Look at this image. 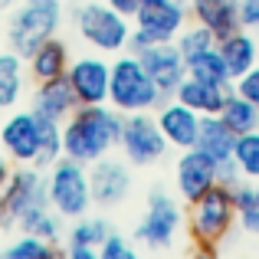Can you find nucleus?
<instances>
[{
	"mask_svg": "<svg viewBox=\"0 0 259 259\" xmlns=\"http://www.w3.org/2000/svg\"><path fill=\"white\" fill-rule=\"evenodd\" d=\"M220 118L230 125V132H233V135H243V132L259 128V108L249 99H243L236 89H230L227 102H223V108H220Z\"/></svg>",
	"mask_w": 259,
	"mask_h": 259,
	"instance_id": "nucleus-24",
	"label": "nucleus"
},
{
	"mask_svg": "<svg viewBox=\"0 0 259 259\" xmlns=\"http://www.w3.org/2000/svg\"><path fill=\"white\" fill-rule=\"evenodd\" d=\"M108 233H112V227H108L102 217H76V223H72V230H69V243L72 246L99 249Z\"/></svg>",
	"mask_w": 259,
	"mask_h": 259,
	"instance_id": "nucleus-30",
	"label": "nucleus"
},
{
	"mask_svg": "<svg viewBox=\"0 0 259 259\" xmlns=\"http://www.w3.org/2000/svg\"><path fill=\"white\" fill-rule=\"evenodd\" d=\"M0 148L10 154L13 164H36L39 154V121L36 112H13L0 125Z\"/></svg>",
	"mask_w": 259,
	"mask_h": 259,
	"instance_id": "nucleus-13",
	"label": "nucleus"
},
{
	"mask_svg": "<svg viewBox=\"0 0 259 259\" xmlns=\"http://www.w3.org/2000/svg\"><path fill=\"white\" fill-rule=\"evenodd\" d=\"M233 89L243 95V99H249L259 108V63L253 66V69H246L240 79H233Z\"/></svg>",
	"mask_w": 259,
	"mask_h": 259,
	"instance_id": "nucleus-33",
	"label": "nucleus"
},
{
	"mask_svg": "<svg viewBox=\"0 0 259 259\" xmlns=\"http://www.w3.org/2000/svg\"><path fill=\"white\" fill-rule=\"evenodd\" d=\"M46 194H50V207L59 217H85L92 207V184H89V164L76 158H59L56 164H50L46 174Z\"/></svg>",
	"mask_w": 259,
	"mask_h": 259,
	"instance_id": "nucleus-5",
	"label": "nucleus"
},
{
	"mask_svg": "<svg viewBox=\"0 0 259 259\" xmlns=\"http://www.w3.org/2000/svg\"><path fill=\"white\" fill-rule=\"evenodd\" d=\"M132 20L118 13L112 4H99L89 0L76 10V30L92 50L99 53H121L128 50V36H132Z\"/></svg>",
	"mask_w": 259,
	"mask_h": 259,
	"instance_id": "nucleus-7",
	"label": "nucleus"
},
{
	"mask_svg": "<svg viewBox=\"0 0 259 259\" xmlns=\"http://www.w3.org/2000/svg\"><path fill=\"white\" fill-rule=\"evenodd\" d=\"M69 256L72 259H95V256H99V249H92V246H72V243H69Z\"/></svg>",
	"mask_w": 259,
	"mask_h": 259,
	"instance_id": "nucleus-38",
	"label": "nucleus"
},
{
	"mask_svg": "<svg viewBox=\"0 0 259 259\" xmlns=\"http://www.w3.org/2000/svg\"><path fill=\"white\" fill-rule=\"evenodd\" d=\"M36 4H59V0H36Z\"/></svg>",
	"mask_w": 259,
	"mask_h": 259,
	"instance_id": "nucleus-40",
	"label": "nucleus"
},
{
	"mask_svg": "<svg viewBox=\"0 0 259 259\" xmlns=\"http://www.w3.org/2000/svg\"><path fill=\"white\" fill-rule=\"evenodd\" d=\"M36 112V108H33ZM39 121V154H36V167H50L63 158V121L50 118V115L36 112Z\"/></svg>",
	"mask_w": 259,
	"mask_h": 259,
	"instance_id": "nucleus-26",
	"label": "nucleus"
},
{
	"mask_svg": "<svg viewBox=\"0 0 259 259\" xmlns=\"http://www.w3.org/2000/svg\"><path fill=\"white\" fill-rule=\"evenodd\" d=\"M236 227L243 230V233L249 236H259V203H243V207H236Z\"/></svg>",
	"mask_w": 259,
	"mask_h": 259,
	"instance_id": "nucleus-34",
	"label": "nucleus"
},
{
	"mask_svg": "<svg viewBox=\"0 0 259 259\" xmlns=\"http://www.w3.org/2000/svg\"><path fill=\"white\" fill-rule=\"evenodd\" d=\"M121 125H125V112H118L108 102L79 105L63 121V154L82 161V164H92V161L105 158L112 148H118Z\"/></svg>",
	"mask_w": 259,
	"mask_h": 259,
	"instance_id": "nucleus-1",
	"label": "nucleus"
},
{
	"mask_svg": "<svg viewBox=\"0 0 259 259\" xmlns=\"http://www.w3.org/2000/svg\"><path fill=\"white\" fill-rule=\"evenodd\" d=\"M99 256L102 259H135V246L125 240L121 233H108L105 240H102V246H99Z\"/></svg>",
	"mask_w": 259,
	"mask_h": 259,
	"instance_id": "nucleus-32",
	"label": "nucleus"
},
{
	"mask_svg": "<svg viewBox=\"0 0 259 259\" xmlns=\"http://www.w3.org/2000/svg\"><path fill=\"white\" fill-rule=\"evenodd\" d=\"M184 223H187V217L177 207L174 197L164 194V190H151L145 217H141L138 227H135V240L148 249H171Z\"/></svg>",
	"mask_w": 259,
	"mask_h": 259,
	"instance_id": "nucleus-9",
	"label": "nucleus"
},
{
	"mask_svg": "<svg viewBox=\"0 0 259 259\" xmlns=\"http://www.w3.org/2000/svg\"><path fill=\"white\" fill-rule=\"evenodd\" d=\"M59 220H63V217H59L50 203H36V207H30L20 217L17 227H20V233H33V236H43V240H50V243H59V233H63Z\"/></svg>",
	"mask_w": 259,
	"mask_h": 259,
	"instance_id": "nucleus-25",
	"label": "nucleus"
},
{
	"mask_svg": "<svg viewBox=\"0 0 259 259\" xmlns=\"http://www.w3.org/2000/svg\"><path fill=\"white\" fill-rule=\"evenodd\" d=\"M118 148H121L128 164L148 167V164H158L171 145H167L164 132H161L158 118L151 112H132V115H125Z\"/></svg>",
	"mask_w": 259,
	"mask_h": 259,
	"instance_id": "nucleus-10",
	"label": "nucleus"
},
{
	"mask_svg": "<svg viewBox=\"0 0 259 259\" xmlns=\"http://www.w3.org/2000/svg\"><path fill=\"white\" fill-rule=\"evenodd\" d=\"M0 10H4V7H0Z\"/></svg>",
	"mask_w": 259,
	"mask_h": 259,
	"instance_id": "nucleus-42",
	"label": "nucleus"
},
{
	"mask_svg": "<svg viewBox=\"0 0 259 259\" xmlns=\"http://www.w3.org/2000/svg\"><path fill=\"white\" fill-rule=\"evenodd\" d=\"M167 95L158 89L151 79V72L145 69L135 53H125L112 63V82H108V105H115L118 112H154Z\"/></svg>",
	"mask_w": 259,
	"mask_h": 259,
	"instance_id": "nucleus-3",
	"label": "nucleus"
},
{
	"mask_svg": "<svg viewBox=\"0 0 259 259\" xmlns=\"http://www.w3.org/2000/svg\"><path fill=\"white\" fill-rule=\"evenodd\" d=\"M217 50H220V56H223V63H227V69H230L233 79H240L246 69H253L259 63V43L246 26H240L236 33L217 39Z\"/></svg>",
	"mask_w": 259,
	"mask_h": 259,
	"instance_id": "nucleus-20",
	"label": "nucleus"
},
{
	"mask_svg": "<svg viewBox=\"0 0 259 259\" xmlns=\"http://www.w3.org/2000/svg\"><path fill=\"white\" fill-rule=\"evenodd\" d=\"M132 36H128V50L141 53L151 43H171L177 33L190 23L187 0H145L138 13L132 17Z\"/></svg>",
	"mask_w": 259,
	"mask_h": 259,
	"instance_id": "nucleus-4",
	"label": "nucleus"
},
{
	"mask_svg": "<svg viewBox=\"0 0 259 259\" xmlns=\"http://www.w3.org/2000/svg\"><path fill=\"white\" fill-rule=\"evenodd\" d=\"M69 82L79 105H102L108 102V82H112V63L102 56H79L69 63Z\"/></svg>",
	"mask_w": 259,
	"mask_h": 259,
	"instance_id": "nucleus-15",
	"label": "nucleus"
},
{
	"mask_svg": "<svg viewBox=\"0 0 259 259\" xmlns=\"http://www.w3.org/2000/svg\"><path fill=\"white\" fill-rule=\"evenodd\" d=\"M89 184H92V203L95 207H118L132 194V171L118 158H99L89 164Z\"/></svg>",
	"mask_w": 259,
	"mask_h": 259,
	"instance_id": "nucleus-12",
	"label": "nucleus"
},
{
	"mask_svg": "<svg viewBox=\"0 0 259 259\" xmlns=\"http://www.w3.org/2000/svg\"><path fill=\"white\" fill-rule=\"evenodd\" d=\"M190 20L203 23L217 39L240 30V0H187Z\"/></svg>",
	"mask_w": 259,
	"mask_h": 259,
	"instance_id": "nucleus-18",
	"label": "nucleus"
},
{
	"mask_svg": "<svg viewBox=\"0 0 259 259\" xmlns=\"http://www.w3.org/2000/svg\"><path fill=\"white\" fill-rule=\"evenodd\" d=\"M10 174H13V161H10V154L0 148V187L10 181Z\"/></svg>",
	"mask_w": 259,
	"mask_h": 259,
	"instance_id": "nucleus-37",
	"label": "nucleus"
},
{
	"mask_svg": "<svg viewBox=\"0 0 259 259\" xmlns=\"http://www.w3.org/2000/svg\"><path fill=\"white\" fill-rule=\"evenodd\" d=\"M30 63V76L33 82H43V79H56V76H66L69 72V46L63 43L59 36H50L46 43H39L33 50V56L26 59Z\"/></svg>",
	"mask_w": 259,
	"mask_h": 259,
	"instance_id": "nucleus-22",
	"label": "nucleus"
},
{
	"mask_svg": "<svg viewBox=\"0 0 259 259\" xmlns=\"http://www.w3.org/2000/svg\"><path fill=\"white\" fill-rule=\"evenodd\" d=\"M256 184V203H259V181H253Z\"/></svg>",
	"mask_w": 259,
	"mask_h": 259,
	"instance_id": "nucleus-41",
	"label": "nucleus"
},
{
	"mask_svg": "<svg viewBox=\"0 0 259 259\" xmlns=\"http://www.w3.org/2000/svg\"><path fill=\"white\" fill-rule=\"evenodd\" d=\"M135 56L145 63V69L151 72V79L158 82V89L171 99L177 92V85L187 79V59H184V53L177 50V43H151L145 46L141 53H135Z\"/></svg>",
	"mask_w": 259,
	"mask_h": 259,
	"instance_id": "nucleus-14",
	"label": "nucleus"
},
{
	"mask_svg": "<svg viewBox=\"0 0 259 259\" xmlns=\"http://www.w3.org/2000/svg\"><path fill=\"white\" fill-rule=\"evenodd\" d=\"M33 108L56 121H66L72 112L79 108V99L72 92L69 76H56V79H43L36 82V92H33Z\"/></svg>",
	"mask_w": 259,
	"mask_h": 259,
	"instance_id": "nucleus-19",
	"label": "nucleus"
},
{
	"mask_svg": "<svg viewBox=\"0 0 259 259\" xmlns=\"http://www.w3.org/2000/svg\"><path fill=\"white\" fill-rule=\"evenodd\" d=\"M236 227V203L230 184L217 181L207 194H200L194 203H187V236L194 243L197 256H217L220 243Z\"/></svg>",
	"mask_w": 259,
	"mask_h": 259,
	"instance_id": "nucleus-2",
	"label": "nucleus"
},
{
	"mask_svg": "<svg viewBox=\"0 0 259 259\" xmlns=\"http://www.w3.org/2000/svg\"><path fill=\"white\" fill-rule=\"evenodd\" d=\"M240 23L246 30H259V0H240Z\"/></svg>",
	"mask_w": 259,
	"mask_h": 259,
	"instance_id": "nucleus-35",
	"label": "nucleus"
},
{
	"mask_svg": "<svg viewBox=\"0 0 259 259\" xmlns=\"http://www.w3.org/2000/svg\"><path fill=\"white\" fill-rule=\"evenodd\" d=\"M36 203H50L43 167L20 164L10 174V181L0 187V230H13L20 223V217Z\"/></svg>",
	"mask_w": 259,
	"mask_h": 259,
	"instance_id": "nucleus-8",
	"label": "nucleus"
},
{
	"mask_svg": "<svg viewBox=\"0 0 259 259\" xmlns=\"http://www.w3.org/2000/svg\"><path fill=\"white\" fill-rule=\"evenodd\" d=\"M174 181H177V194H181L184 203H194L200 194H207L220 174H217V164L200 151V148H187L181 151L177 158V167H174Z\"/></svg>",
	"mask_w": 259,
	"mask_h": 259,
	"instance_id": "nucleus-16",
	"label": "nucleus"
},
{
	"mask_svg": "<svg viewBox=\"0 0 259 259\" xmlns=\"http://www.w3.org/2000/svg\"><path fill=\"white\" fill-rule=\"evenodd\" d=\"M105 4H112V7H115V10H118V13H125V17L132 20L135 13H138V7L145 4V0H105Z\"/></svg>",
	"mask_w": 259,
	"mask_h": 259,
	"instance_id": "nucleus-36",
	"label": "nucleus"
},
{
	"mask_svg": "<svg viewBox=\"0 0 259 259\" xmlns=\"http://www.w3.org/2000/svg\"><path fill=\"white\" fill-rule=\"evenodd\" d=\"M174 43H177V50L184 53V59H194V56H200V53L213 50V46H217V36L203 23H197V20H194V23H187L181 33H177Z\"/></svg>",
	"mask_w": 259,
	"mask_h": 259,
	"instance_id": "nucleus-29",
	"label": "nucleus"
},
{
	"mask_svg": "<svg viewBox=\"0 0 259 259\" xmlns=\"http://www.w3.org/2000/svg\"><path fill=\"white\" fill-rule=\"evenodd\" d=\"M10 4H17V0H0V7H10Z\"/></svg>",
	"mask_w": 259,
	"mask_h": 259,
	"instance_id": "nucleus-39",
	"label": "nucleus"
},
{
	"mask_svg": "<svg viewBox=\"0 0 259 259\" xmlns=\"http://www.w3.org/2000/svg\"><path fill=\"white\" fill-rule=\"evenodd\" d=\"M233 145H236V135L230 132V125L220 118V115H203L200 118V135H197V145L210 161L217 164V174H220V184H230L233 187L236 181H243L240 167H236L233 158Z\"/></svg>",
	"mask_w": 259,
	"mask_h": 259,
	"instance_id": "nucleus-11",
	"label": "nucleus"
},
{
	"mask_svg": "<svg viewBox=\"0 0 259 259\" xmlns=\"http://www.w3.org/2000/svg\"><path fill=\"white\" fill-rule=\"evenodd\" d=\"M63 10L59 4H36V0H23L17 10L10 13V23H7V43L17 56L30 59L33 50L39 43H46L50 36H56Z\"/></svg>",
	"mask_w": 259,
	"mask_h": 259,
	"instance_id": "nucleus-6",
	"label": "nucleus"
},
{
	"mask_svg": "<svg viewBox=\"0 0 259 259\" xmlns=\"http://www.w3.org/2000/svg\"><path fill=\"white\" fill-rule=\"evenodd\" d=\"M230 89H233V85H213V82H203V79L187 76L181 85H177L174 99H181L184 105H190L194 112H200V115H220Z\"/></svg>",
	"mask_w": 259,
	"mask_h": 259,
	"instance_id": "nucleus-21",
	"label": "nucleus"
},
{
	"mask_svg": "<svg viewBox=\"0 0 259 259\" xmlns=\"http://www.w3.org/2000/svg\"><path fill=\"white\" fill-rule=\"evenodd\" d=\"M7 259H53L56 256V243L43 240V236H33V233H23L20 240H13L7 246Z\"/></svg>",
	"mask_w": 259,
	"mask_h": 259,
	"instance_id": "nucleus-31",
	"label": "nucleus"
},
{
	"mask_svg": "<svg viewBox=\"0 0 259 259\" xmlns=\"http://www.w3.org/2000/svg\"><path fill=\"white\" fill-rule=\"evenodd\" d=\"M158 125H161V132H164V138H167V145L177 148V151H187V148H194L197 145V135H200V118L203 115L200 112H194L190 105H184L181 99H164L158 105Z\"/></svg>",
	"mask_w": 259,
	"mask_h": 259,
	"instance_id": "nucleus-17",
	"label": "nucleus"
},
{
	"mask_svg": "<svg viewBox=\"0 0 259 259\" xmlns=\"http://www.w3.org/2000/svg\"><path fill=\"white\" fill-rule=\"evenodd\" d=\"M187 76L213 82V85H233V76H230V69H227V63H223L217 46L200 53V56H194V59H187Z\"/></svg>",
	"mask_w": 259,
	"mask_h": 259,
	"instance_id": "nucleus-27",
	"label": "nucleus"
},
{
	"mask_svg": "<svg viewBox=\"0 0 259 259\" xmlns=\"http://www.w3.org/2000/svg\"><path fill=\"white\" fill-rule=\"evenodd\" d=\"M23 56H17L13 50L0 53V108H13L23 95Z\"/></svg>",
	"mask_w": 259,
	"mask_h": 259,
	"instance_id": "nucleus-23",
	"label": "nucleus"
},
{
	"mask_svg": "<svg viewBox=\"0 0 259 259\" xmlns=\"http://www.w3.org/2000/svg\"><path fill=\"white\" fill-rule=\"evenodd\" d=\"M233 158H236V167H240V174L246 181H259V128L236 135Z\"/></svg>",
	"mask_w": 259,
	"mask_h": 259,
	"instance_id": "nucleus-28",
	"label": "nucleus"
}]
</instances>
